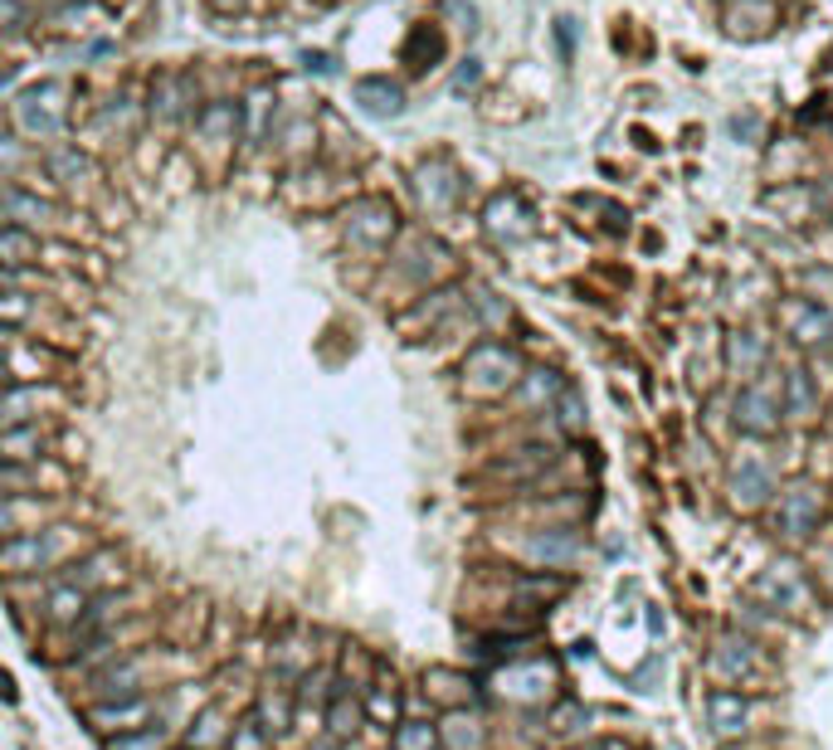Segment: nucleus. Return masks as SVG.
<instances>
[{
	"label": "nucleus",
	"instance_id": "32",
	"mask_svg": "<svg viewBox=\"0 0 833 750\" xmlns=\"http://www.w3.org/2000/svg\"><path fill=\"white\" fill-rule=\"evenodd\" d=\"M522 551L532 561H542V565H566V561L580 556V532H570V526H551V532L526 536Z\"/></svg>",
	"mask_w": 833,
	"mask_h": 750
},
{
	"label": "nucleus",
	"instance_id": "26",
	"mask_svg": "<svg viewBox=\"0 0 833 750\" xmlns=\"http://www.w3.org/2000/svg\"><path fill=\"white\" fill-rule=\"evenodd\" d=\"M0 210H6L10 225H49V219L59 215V205L49 201V195H40L34 186H24V181H6L0 186Z\"/></svg>",
	"mask_w": 833,
	"mask_h": 750
},
{
	"label": "nucleus",
	"instance_id": "19",
	"mask_svg": "<svg viewBox=\"0 0 833 750\" xmlns=\"http://www.w3.org/2000/svg\"><path fill=\"white\" fill-rule=\"evenodd\" d=\"M59 575L73 581L79 589H89V595H113V589L122 585V556L113 546H89L79 561H69Z\"/></svg>",
	"mask_w": 833,
	"mask_h": 750
},
{
	"label": "nucleus",
	"instance_id": "57",
	"mask_svg": "<svg viewBox=\"0 0 833 750\" xmlns=\"http://www.w3.org/2000/svg\"><path fill=\"white\" fill-rule=\"evenodd\" d=\"M595 750H619V746H595Z\"/></svg>",
	"mask_w": 833,
	"mask_h": 750
},
{
	"label": "nucleus",
	"instance_id": "6",
	"mask_svg": "<svg viewBox=\"0 0 833 750\" xmlns=\"http://www.w3.org/2000/svg\"><path fill=\"white\" fill-rule=\"evenodd\" d=\"M200 103H205V97L195 93V73H191V69H166V73H156L152 89H146V97H142L146 122H152V127H162V132H181Z\"/></svg>",
	"mask_w": 833,
	"mask_h": 750
},
{
	"label": "nucleus",
	"instance_id": "1",
	"mask_svg": "<svg viewBox=\"0 0 833 750\" xmlns=\"http://www.w3.org/2000/svg\"><path fill=\"white\" fill-rule=\"evenodd\" d=\"M89 551V536L69 522H44L34 532L0 541V581H49Z\"/></svg>",
	"mask_w": 833,
	"mask_h": 750
},
{
	"label": "nucleus",
	"instance_id": "58",
	"mask_svg": "<svg viewBox=\"0 0 833 750\" xmlns=\"http://www.w3.org/2000/svg\"><path fill=\"white\" fill-rule=\"evenodd\" d=\"M0 225H10V219H6V210H0Z\"/></svg>",
	"mask_w": 833,
	"mask_h": 750
},
{
	"label": "nucleus",
	"instance_id": "43",
	"mask_svg": "<svg viewBox=\"0 0 833 750\" xmlns=\"http://www.w3.org/2000/svg\"><path fill=\"white\" fill-rule=\"evenodd\" d=\"M30 34H34V10H30V0H0V44L30 40Z\"/></svg>",
	"mask_w": 833,
	"mask_h": 750
},
{
	"label": "nucleus",
	"instance_id": "42",
	"mask_svg": "<svg viewBox=\"0 0 833 750\" xmlns=\"http://www.w3.org/2000/svg\"><path fill=\"white\" fill-rule=\"evenodd\" d=\"M727 366L737 376H755L765 366V341H755L751 331H737V337H731V347H727Z\"/></svg>",
	"mask_w": 833,
	"mask_h": 750
},
{
	"label": "nucleus",
	"instance_id": "47",
	"mask_svg": "<svg viewBox=\"0 0 833 750\" xmlns=\"http://www.w3.org/2000/svg\"><path fill=\"white\" fill-rule=\"evenodd\" d=\"M34 322V298L24 288H0V327H24Z\"/></svg>",
	"mask_w": 833,
	"mask_h": 750
},
{
	"label": "nucleus",
	"instance_id": "7",
	"mask_svg": "<svg viewBox=\"0 0 833 750\" xmlns=\"http://www.w3.org/2000/svg\"><path fill=\"white\" fill-rule=\"evenodd\" d=\"M171 702H176V692H166V697L137 692V697H117V702H93L89 707V727L103 736V741H113V736H127V731H142V727L166 721ZM166 727H171V721H166Z\"/></svg>",
	"mask_w": 833,
	"mask_h": 750
},
{
	"label": "nucleus",
	"instance_id": "45",
	"mask_svg": "<svg viewBox=\"0 0 833 750\" xmlns=\"http://www.w3.org/2000/svg\"><path fill=\"white\" fill-rule=\"evenodd\" d=\"M361 707H366V717H371V721H385V727H395V721H400V692H395V687H385V682L366 687V692H361Z\"/></svg>",
	"mask_w": 833,
	"mask_h": 750
},
{
	"label": "nucleus",
	"instance_id": "34",
	"mask_svg": "<svg viewBox=\"0 0 833 750\" xmlns=\"http://www.w3.org/2000/svg\"><path fill=\"white\" fill-rule=\"evenodd\" d=\"M229 727H235V721H229V711L219 707V702H205L191 717V727H186V746L191 750H225Z\"/></svg>",
	"mask_w": 833,
	"mask_h": 750
},
{
	"label": "nucleus",
	"instance_id": "39",
	"mask_svg": "<svg viewBox=\"0 0 833 750\" xmlns=\"http://www.w3.org/2000/svg\"><path fill=\"white\" fill-rule=\"evenodd\" d=\"M561 376L556 371H522V380H517V400L526 404V410H546V404H556V395H561Z\"/></svg>",
	"mask_w": 833,
	"mask_h": 750
},
{
	"label": "nucleus",
	"instance_id": "50",
	"mask_svg": "<svg viewBox=\"0 0 833 750\" xmlns=\"http://www.w3.org/2000/svg\"><path fill=\"white\" fill-rule=\"evenodd\" d=\"M556 410H561V424H566L570 434H575V429H585V410H580V400H575V390H561Z\"/></svg>",
	"mask_w": 833,
	"mask_h": 750
},
{
	"label": "nucleus",
	"instance_id": "30",
	"mask_svg": "<svg viewBox=\"0 0 833 750\" xmlns=\"http://www.w3.org/2000/svg\"><path fill=\"white\" fill-rule=\"evenodd\" d=\"M424 697H434L439 707L459 711V707H469L477 697V682L469 678V672H459V668H429L424 672Z\"/></svg>",
	"mask_w": 833,
	"mask_h": 750
},
{
	"label": "nucleus",
	"instance_id": "38",
	"mask_svg": "<svg viewBox=\"0 0 833 750\" xmlns=\"http://www.w3.org/2000/svg\"><path fill=\"white\" fill-rule=\"evenodd\" d=\"M439 54H444V34H439V24H414L410 40H405V64L414 73H424V69H434Z\"/></svg>",
	"mask_w": 833,
	"mask_h": 750
},
{
	"label": "nucleus",
	"instance_id": "44",
	"mask_svg": "<svg viewBox=\"0 0 833 750\" xmlns=\"http://www.w3.org/2000/svg\"><path fill=\"white\" fill-rule=\"evenodd\" d=\"M561 589H566V581H556V575H522L512 595H517V605H526V609H546Z\"/></svg>",
	"mask_w": 833,
	"mask_h": 750
},
{
	"label": "nucleus",
	"instance_id": "31",
	"mask_svg": "<svg viewBox=\"0 0 833 750\" xmlns=\"http://www.w3.org/2000/svg\"><path fill=\"white\" fill-rule=\"evenodd\" d=\"M292 717H298V702H292V687H274L268 682L259 697H254V721H259V727L274 736H284L288 727H292Z\"/></svg>",
	"mask_w": 833,
	"mask_h": 750
},
{
	"label": "nucleus",
	"instance_id": "48",
	"mask_svg": "<svg viewBox=\"0 0 833 750\" xmlns=\"http://www.w3.org/2000/svg\"><path fill=\"white\" fill-rule=\"evenodd\" d=\"M171 746V727L156 721V727H142V731H127V736H113L107 750H166Z\"/></svg>",
	"mask_w": 833,
	"mask_h": 750
},
{
	"label": "nucleus",
	"instance_id": "41",
	"mask_svg": "<svg viewBox=\"0 0 833 750\" xmlns=\"http://www.w3.org/2000/svg\"><path fill=\"white\" fill-rule=\"evenodd\" d=\"M745 20H755V34H765L775 24V6L770 0H731L727 6V30L745 40Z\"/></svg>",
	"mask_w": 833,
	"mask_h": 750
},
{
	"label": "nucleus",
	"instance_id": "11",
	"mask_svg": "<svg viewBox=\"0 0 833 750\" xmlns=\"http://www.w3.org/2000/svg\"><path fill=\"white\" fill-rule=\"evenodd\" d=\"M775 322L794 351H819L833 341V312L814 298H785L775 307Z\"/></svg>",
	"mask_w": 833,
	"mask_h": 750
},
{
	"label": "nucleus",
	"instance_id": "51",
	"mask_svg": "<svg viewBox=\"0 0 833 750\" xmlns=\"http://www.w3.org/2000/svg\"><path fill=\"white\" fill-rule=\"evenodd\" d=\"M302 69L308 73H337V59L327 49H302Z\"/></svg>",
	"mask_w": 833,
	"mask_h": 750
},
{
	"label": "nucleus",
	"instance_id": "8",
	"mask_svg": "<svg viewBox=\"0 0 833 750\" xmlns=\"http://www.w3.org/2000/svg\"><path fill=\"white\" fill-rule=\"evenodd\" d=\"M829 516V502L814 483H790L785 493H775V507H770V526L775 536L785 541H810Z\"/></svg>",
	"mask_w": 833,
	"mask_h": 750
},
{
	"label": "nucleus",
	"instance_id": "10",
	"mask_svg": "<svg viewBox=\"0 0 833 750\" xmlns=\"http://www.w3.org/2000/svg\"><path fill=\"white\" fill-rule=\"evenodd\" d=\"M414 186V201H420L424 215H449L463 205V191H469V181H463V171L449 162V156H424L420 166H414L410 176Z\"/></svg>",
	"mask_w": 833,
	"mask_h": 750
},
{
	"label": "nucleus",
	"instance_id": "16",
	"mask_svg": "<svg viewBox=\"0 0 833 750\" xmlns=\"http://www.w3.org/2000/svg\"><path fill=\"white\" fill-rule=\"evenodd\" d=\"M34 162L44 166V176L54 181V186H83V181H97V162H93V152L89 146H79V142H49L34 152Z\"/></svg>",
	"mask_w": 833,
	"mask_h": 750
},
{
	"label": "nucleus",
	"instance_id": "3",
	"mask_svg": "<svg viewBox=\"0 0 833 750\" xmlns=\"http://www.w3.org/2000/svg\"><path fill=\"white\" fill-rule=\"evenodd\" d=\"M191 132V152L200 162H215V171H225L235 162L244 132H239V97H205L186 122Z\"/></svg>",
	"mask_w": 833,
	"mask_h": 750
},
{
	"label": "nucleus",
	"instance_id": "4",
	"mask_svg": "<svg viewBox=\"0 0 833 750\" xmlns=\"http://www.w3.org/2000/svg\"><path fill=\"white\" fill-rule=\"evenodd\" d=\"M522 371H526L522 356L512 351L507 341H477L459 366V386H463V395H473V400H502L517 390Z\"/></svg>",
	"mask_w": 833,
	"mask_h": 750
},
{
	"label": "nucleus",
	"instance_id": "14",
	"mask_svg": "<svg viewBox=\"0 0 833 750\" xmlns=\"http://www.w3.org/2000/svg\"><path fill=\"white\" fill-rule=\"evenodd\" d=\"M755 595H761L775 614H804V609H814V589H810V581H804V565H794V561H775L770 571H761Z\"/></svg>",
	"mask_w": 833,
	"mask_h": 750
},
{
	"label": "nucleus",
	"instance_id": "36",
	"mask_svg": "<svg viewBox=\"0 0 833 750\" xmlns=\"http://www.w3.org/2000/svg\"><path fill=\"white\" fill-rule=\"evenodd\" d=\"M439 746H449V750H483L487 746V731H483V721H477L469 707H459V711H449L444 727H439Z\"/></svg>",
	"mask_w": 833,
	"mask_h": 750
},
{
	"label": "nucleus",
	"instance_id": "55",
	"mask_svg": "<svg viewBox=\"0 0 833 750\" xmlns=\"http://www.w3.org/2000/svg\"><path fill=\"white\" fill-rule=\"evenodd\" d=\"M10 341H16V331H10V327H0V351H6Z\"/></svg>",
	"mask_w": 833,
	"mask_h": 750
},
{
	"label": "nucleus",
	"instance_id": "35",
	"mask_svg": "<svg viewBox=\"0 0 833 750\" xmlns=\"http://www.w3.org/2000/svg\"><path fill=\"white\" fill-rule=\"evenodd\" d=\"M40 254H44V239H40V229H30V225H0V264L6 268H30V264H40Z\"/></svg>",
	"mask_w": 833,
	"mask_h": 750
},
{
	"label": "nucleus",
	"instance_id": "49",
	"mask_svg": "<svg viewBox=\"0 0 833 750\" xmlns=\"http://www.w3.org/2000/svg\"><path fill=\"white\" fill-rule=\"evenodd\" d=\"M225 750H274V736H268L259 721H254V711H249V717H239L235 727H229Z\"/></svg>",
	"mask_w": 833,
	"mask_h": 750
},
{
	"label": "nucleus",
	"instance_id": "15",
	"mask_svg": "<svg viewBox=\"0 0 833 750\" xmlns=\"http://www.w3.org/2000/svg\"><path fill=\"white\" fill-rule=\"evenodd\" d=\"M727 493L741 512H761L770 497H775V469L761 453H741L731 459V473H727Z\"/></svg>",
	"mask_w": 833,
	"mask_h": 750
},
{
	"label": "nucleus",
	"instance_id": "20",
	"mask_svg": "<svg viewBox=\"0 0 833 750\" xmlns=\"http://www.w3.org/2000/svg\"><path fill=\"white\" fill-rule=\"evenodd\" d=\"M93 599H97V595H89V589H79L73 581H64V575L54 571V575H49V581H44L40 619H44V624H49V629H54V634H69L73 624L83 619V609H89Z\"/></svg>",
	"mask_w": 833,
	"mask_h": 750
},
{
	"label": "nucleus",
	"instance_id": "53",
	"mask_svg": "<svg viewBox=\"0 0 833 750\" xmlns=\"http://www.w3.org/2000/svg\"><path fill=\"white\" fill-rule=\"evenodd\" d=\"M205 6H210L215 16H244V10H249L254 0H205Z\"/></svg>",
	"mask_w": 833,
	"mask_h": 750
},
{
	"label": "nucleus",
	"instance_id": "9",
	"mask_svg": "<svg viewBox=\"0 0 833 750\" xmlns=\"http://www.w3.org/2000/svg\"><path fill=\"white\" fill-rule=\"evenodd\" d=\"M64 386H54V380H10V386H0V429L40 424L54 410H64Z\"/></svg>",
	"mask_w": 833,
	"mask_h": 750
},
{
	"label": "nucleus",
	"instance_id": "52",
	"mask_svg": "<svg viewBox=\"0 0 833 750\" xmlns=\"http://www.w3.org/2000/svg\"><path fill=\"white\" fill-rule=\"evenodd\" d=\"M477 79H483V64H477V59H463L459 73H453V89H459V93H469Z\"/></svg>",
	"mask_w": 833,
	"mask_h": 750
},
{
	"label": "nucleus",
	"instance_id": "28",
	"mask_svg": "<svg viewBox=\"0 0 833 750\" xmlns=\"http://www.w3.org/2000/svg\"><path fill=\"white\" fill-rule=\"evenodd\" d=\"M459 312V288H434V292H420V298L410 302V312L400 317V331H410V337H420V331L429 327H444L449 317Z\"/></svg>",
	"mask_w": 833,
	"mask_h": 750
},
{
	"label": "nucleus",
	"instance_id": "54",
	"mask_svg": "<svg viewBox=\"0 0 833 750\" xmlns=\"http://www.w3.org/2000/svg\"><path fill=\"white\" fill-rule=\"evenodd\" d=\"M308 750H341V741H332V736H322V741L308 746Z\"/></svg>",
	"mask_w": 833,
	"mask_h": 750
},
{
	"label": "nucleus",
	"instance_id": "12",
	"mask_svg": "<svg viewBox=\"0 0 833 750\" xmlns=\"http://www.w3.org/2000/svg\"><path fill=\"white\" fill-rule=\"evenodd\" d=\"M152 654L146 648H132L113 662H103L97 672H89V692L93 702H117V697H137V692H152Z\"/></svg>",
	"mask_w": 833,
	"mask_h": 750
},
{
	"label": "nucleus",
	"instance_id": "13",
	"mask_svg": "<svg viewBox=\"0 0 833 750\" xmlns=\"http://www.w3.org/2000/svg\"><path fill=\"white\" fill-rule=\"evenodd\" d=\"M731 424L741 429V434L751 439H770L780 434V424H785V404H780V390L770 386H741L737 400H731Z\"/></svg>",
	"mask_w": 833,
	"mask_h": 750
},
{
	"label": "nucleus",
	"instance_id": "17",
	"mask_svg": "<svg viewBox=\"0 0 833 750\" xmlns=\"http://www.w3.org/2000/svg\"><path fill=\"white\" fill-rule=\"evenodd\" d=\"M351 103H357V113L376 117V122H390L405 113L410 93L400 79H390V73H361L357 83H351Z\"/></svg>",
	"mask_w": 833,
	"mask_h": 750
},
{
	"label": "nucleus",
	"instance_id": "24",
	"mask_svg": "<svg viewBox=\"0 0 833 750\" xmlns=\"http://www.w3.org/2000/svg\"><path fill=\"white\" fill-rule=\"evenodd\" d=\"M54 522V502L34 497V493H0V541L34 532V526Z\"/></svg>",
	"mask_w": 833,
	"mask_h": 750
},
{
	"label": "nucleus",
	"instance_id": "27",
	"mask_svg": "<svg viewBox=\"0 0 833 750\" xmlns=\"http://www.w3.org/2000/svg\"><path fill=\"white\" fill-rule=\"evenodd\" d=\"M361 721H366V707H361V692H351L347 682L337 678L332 687V697H327V707H322V731L332 736V741L347 746L351 736L361 731Z\"/></svg>",
	"mask_w": 833,
	"mask_h": 750
},
{
	"label": "nucleus",
	"instance_id": "29",
	"mask_svg": "<svg viewBox=\"0 0 833 750\" xmlns=\"http://www.w3.org/2000/svg\"><path fill=\"white\" fill-rule=\"evenodd\" d=\"M707 721H712V731L721 741H741L745 727H751V702H745L741 692H712V702H707Z\"/></svg>",
	"mask_w": 833,
	"mask_h": 750
},
{
	"label": "nucleus",
	"instance_id": "25",
	"mask_svg": "<svg viewBox=\"0 0 833 750\" xmlns=\"http://www.w3.org/2000/svg\"><path fill=\"white\" fill-rule=\"evenodd\" d=\"M278 93L274 89H254L239 97V132H244V146H268L278 127Z\"/></svg>",
	"mask_w": 833,
	"mask_h": 750
},
{
	"label": "nucleus",
	"instance_id": "33",
	"mask_svg": "<svg viewBox=\"0 0 833 750\" xmlns=\"http://www.w3.org/2000/svg\"><path fill=\"white\" fill-rule=\"evenodd\" d=\"M449 268V249L439 239H429V235H414L410 239V258H400V274H410L414 278V288H424V282H434L439 274Z\"/></svg>",
	"mask_w": 833,
	"mask_h": 750
},
{
	"label": "nucleus",
	"instance_id": "2",
	"mask_svg": "<svg viewBox=\"0 0 833 750\" xmlns=\"http://www.w3.org/2000/svg\"><path fill=\"white\" fill-rule=\"evenodd\" d=\"M73 127V83L69 79H40L24 83L10 97V132L34 146L59 142Z\"/></svg>",
	"mask_w": 833,
	"mask_h": 750
},
{
	"label": "nucleus",
	"instance_id": "37",
	"mask_svg": "<svg viewBox=\"0 0 833 750\" xmlns=\"http://www.w3.org/2000/svg\"><path fill=\"white\" fill-rule=\"evenodd\" d=\"M780 390H785V414H800V420H810V414L819 410V390H814V376L804 371V366H794V371H785V380H780Z\"/></svg>",
	"mask_w": 833,
	"mask_h": 750
},
{
	"label": "nucleus",
	"instance_id": "46",
	"mask_svg": "<svg viewBox=\"0 0 833 750\" xmlns=\"http://www.w3.org/2000/svg\"><path fill=\"white\" fill-rule=\"evenodd\" d=\"M30 162H34L30 142L16 137V132H0V186H6V181H16Z\"/></svg>",
	"mask_w": 833,
	"mask_h": 750
},
{
	"label": "nucleus",
	"instance_id": "18",
	"mask_svg": "<svg viewBox=\"0 0 833 750\" xmlns=\"http://www.w3.org/2000/svg\"><path fill=\"white\" fill-rule=\"evenodd\" d=\"M532 205L522 201L517 191H497L493 201L483 205V235L497 239V244H522L532 235Z\"/></svg>",
	"mask_w": 833,
	"mask_h": 750
},
{
	"label": "nucleus",
	"instance_id": "40",
	"mask_svg": "<svg viewBox=\"0 0 833 750\" xmlns=\"http://www.w3.org/2000/svg\"><path fill=\"white\" fill-rule=\"evenodd\" d=\"M390 750H439V727L420 717H400L390 731Z\"/></svg>",
	"mask_w": 833,
	"mask_h": 750
},
{
	"label": "nucleus",
	"instance_id": "22",
	"mask_svg": "<svg viewBox=\"0 0 833 750\" xmlns=\"http://www.w3.org/2000/svg\"><path fill=\"white\" fill-rule=\"evenodd\" d=\"M59 434L54 424H10L0 429V463H44L54 453Z\"/></svg>",
	"mask_w": 833,
	"mask_h": 750
},
{
	"label": "nucleus",
	"instance_id": "21",
	"mask_svg": "<svg viewBox=\"0 0 833 750\" xmlns=\"http://www.w3.org/2000/svg\"><path fill=\"white\" fill-rule=\"evenodd\" d=\"M551 687H556V668L551 662H512V668H502L497 672V697H507V702H526V707H536V702H546L551 697Z\"/></svg>",
	"mask_w": 833,
	"mask_h": 750
},
{
	"label": "nucleus",
	"instance_id": "56",
	"mask_svg": "<svg viewBox=\"0 0 833 750\" xmlns=\"http://www.w3.org/2000/svg\"><path fill=\"white\" fill-rule=\"evenodd\" d=\"M166 750H191V746H186V741H171V746H166Z\"/></svg>",
	"mask_w": 833,
	"mask_h": 750
},
{
	"label": "nucleus",
	"instance_id": "5",
	"mask_svg": "<svg viewBox=\"0 0 833 750\" xmlns=\"http://www.w3.org/2000/svg\"><path fill=\"white\" fill-rule=\"evenodd\" d=\"M341 239L361 254H385L400 239V210L385 195H357L341 205Z\"/></svg>",
	"mask_w": 833,
	"mask_h": 750
},
{
	"label": "nucleus",
	"instance_id": "23",
	"mask_svg": "<svg viewBox=\"0 0 833 750\" xmlns=\"http://www.w3.org/2000/svg\"><path fill=\"white\" fill-rule=\"evenodd\" d=\"M712 672L721 682H741V678H751L755 668H761V644H751L745 634H737V629H727L712 644Z\"/></svg>",
	"mask_w": 833,
	"mask_h": 750
}]
</instances>
